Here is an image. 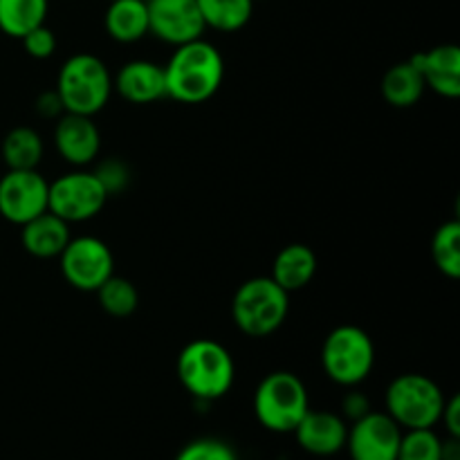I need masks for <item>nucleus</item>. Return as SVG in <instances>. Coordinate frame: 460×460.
<instances>
[{
	"instance_id": "1",
	"label": "nucleus",
	"mask_w": 460,
	"mask_h": 460,
	"mask_svg": "<svg viewBox=\"0 0 460 460\" xmlns=\"http://www.w3.org/2000/svg\"><path fill=\"white\" fill-rule=\"evenodd\" d=\"M164 76L166 97L180 103H205L223 85L225 58L209 40H189L173 49Z\"/></svg>"
},
{
	"instance_id": "2",
	"label": "nucleus",
	"mask_w": 460,
	"mask_h": 460,
	"mask_svg": "<svg viewBox=\"0 0 460 460\" xmlns=\"http://www.w3.org/2000/svg\"><path fill=\"white\" fill-rule=\"evenodd\" d=\"M180 385L191 398L200 402H214L232 391L236 380V364L232 353L220 341L193 340L180 350L175 362Z\"/></svg>"
},
{
	"instance_id": "3",
	"label": "nucleus",
	"mask_w": 460,
	"mask_h": 460,
	"mask_svg": "<svg viewBox=\"0 0 460 460\" xmlns=\"http://www.w3.org/2000/svg\"><path fill=\"white\" fill-rule=\"evenodd\" d=\"M57 94L63 111L94 117L112 94V76L106 63L88 52L72 54L57 76Z\"/></svg>"
},
{
	"instance_id": "4",
	"label": "nucleus",
	"mask_w": 460,
	"mask_h": 460,
	"mask_svg": "<svg viewBox=\"0 0 460 460\" xmlns=\"http://www.w3.org/2000/svg\"><path fill=\"white\" fill-rule=\"evenodd\" d=\"M254 416L272 434H292L310 409L304 380L290 371H274L259 382L254 391Z\"/></svg>"
},
{
	"instance_id": "5",
	"label": "nucleus",
	"mask_w": 460,
	"mask_h": 460,
	"mask_svg": "<svg viewBox=\"0 0 460 460\" xmlns=\"http://www.w3.org/2000/svg\"><path fill=\"white\" fill-rule=\"evenodd\" d=\"M290 310V292L272 277H254L241 283L232 299V317L247 337H268L283 326Z\"/></svg>"
},
{
	"instance_id": "6",
	"label": "nucleus",
	"mask_w": 460,
	"mask_h": 460,
	"mask_svg": "<svg viewBox=\"0 0 460 460\" xmlns=\"http://www.w3.org/2000/svg\"><path fill=\"white\" fill-rule=\"evenodd\" d=\"M322 367L328 380L355 389L376 367V344L364 328L344 323L328 332L322 346Z\"/></svg>"
},
{
	"instance_id": "7",
	"label": "nucleus",
	"mask_w": 460,
	"mask_h": 460,
	"mask_svg": "<svg viewBox=\"0 0 460 460\" xmlns=\"http://www.w3.org/2000/svg\"><path fill=\"white\" fill-rule=\"evenodd\" d=\"M445 394L431 377L422 373H404L386 386V413L407 429H434L440 422Z\"/></svg>"
},
{
	"instance_id": "8",
	"label": "nucleus",
	"mask_w": 460,
	"mask_h": 460,
	"mask_svg": "<svg viewBox=\"0 0 460 460\" xmlns=\"http://www.w3.org/2000/svg\"><path fill=\"white\" fill-rule=\"evenodd\" d=\"M108 202L106 189L93 171H72L49 182L48 211L72 223H85L102 214Z\"/></svg>"
},
{
	"instance_id": "9",
	"label": "nucleus",
	"mask_w": 460,
	"mask_h": 460,
	"mask_svg": "<svg viewBox=\"0 0 460 460\" xmlns=\"http://www.w3.org/2000/svg\"><path fill=\"white\" fill-rule=\"evenodd\" d=\"M58 263L63 279L81 292H97L115 274V256L97 236L70 238Z\"/></svg>"
},
{
	"instance_id": "10",
	"label": "nucleus",
	"mask_w": 460,
	"mask_h": 460,
	"mask_svg": "<svg viewBox=\"0 0 460 460\" xmlns=\"http://www.w3.org/2000/svg\"><path fill=\"white\" fill-rule=\"evenodd\" d=\"M48 193L49 182L36 169H7L0 178V216L21 227L48 211Z\"/></svg>"
},
{
	"instance_id": "11",
	"label": "nucleus",
	"mask_w": 460,
	"mask_h": 460,
	"mask_svg": "<svg viewBox=\"0 0 460 460\" xmlns=\"http://www.w3.org/2000/svg\"><path fill=\"white\" fill-rule=\"evenodd\" d=\"M402 427L386 411H368L350 422L346 452L350 460H395L398 458Z\"/></svg>"
},
{
	"instance_id": "12",
	"label": "nucleus",
	"mask_w": 460,
	"mask_h": 460,
	"mask_svg": "<svg viewBox=\"0 0 460 460\" xmlns=\"http://www.w3.org/2000/svg\"><path fill=\"white\" fill-rule=\"evenodd\" d=\"M148 34L173 48L202 39L205 21L196 0H146Z\"/></svg>"
},
{
	"instance_id": "13",
	"label": "nucleus",
	"mask_w": 460,
	"mask_h": 460,
	"mask_svg": "<svg viewBox=\"0 0 460 460\" xmlns=\"http://www.w3.org/2000/svg\"><path fill=\"white\" fill-rule=\"evenodd\" d=\"M54 148L72 166L93 164L102 151V133L93 117L63 112L54 126Z\"/></svg>"
},
{
	"instance_id": "14",
	"label": "nucleus",
	"mask_w": 460,
	"mask_h": 460,
	"mask_svg": "<svg viewBox=\"0 0 460 460\" xmlns=\"http://www.w3.org/2000/svg\"><path fill=\"white\" fill-rule=\"evenodd\" d=\"M304 452L310 456L328 458L340 454L346 447V436H349V425L341 416L332 411H322V409H308L296 429L292 431Z\"/></svg>"
},
{
	"instance_id": "15",
	"label": "nucleus",
	"mask_w": 460,
	"mask_h": 460,
	"mask_svg": "<svg viewBox=\"0 0 460 460\" xmlns=\"http://www.w3.org/2000/svg\"><path fill=\"white\" fill-rule=\"evenodd\" d=\"M112 90H117L119 97L128 103H139V106L160 102L166 97L164 66L146 58L124 63L112 79Z\"/></svg>"
},
{
	"instance_id": "16",
	"label": "nucleus",
	"mask_w": 460,
	"mask_h": 460,
	"mask_svg": "<svg viewBox=\"0 0 460 460\" xmlns=\"http://www.w3.org/2000/svg\"><path fill=\"white\" fill-rule=\"evenodd\" d=\"M409 61L420 72L425 85L445 99H456L460 94V49L458 45L445 43L416 52Z\"/></svg>"
},
{
	"instance_id": "17",
	"label": "nucleus",
	"mask_w": 460,
	"mask_h": 460,
	"mask_svg": "<svg viewBox=\"0 0 460 460\" xmlns=\"http://www.w3.org/2000/svg\"><path fill=\"white\" fill-rule=\"evenodd\" d=\"M70 225L52 211L36 216L30 223L21 225V245L27 254L36 259H58L70 243Z\"/></svg>"
},
{
	"instance_id": "18",
	"label": "nucleus",
	"mask_w": 460,
	"mask_h": 460,
	"mask_svg": "<svg viewBox=\"0 0 460 460\" xmlns=\"http://www.w3.org/2000/svg\"><path fill=\"white\" fill-rule=\"evenodd\" d=\"M317 265L319 261L313 247L304 245V243H290L274 256L270 277L286 292H296L304 290L313 281L317 274Z\"/></svg>"
},
{
	"instance_id": "19",
	"label": "nucleus",
	"mask_w": 460,
	"mask_h": 460,
	"mask_svg": "<svg viewBox=\"0 0 460 460\" xmlns=\"http://www.w3.org/2000/svg\"><path fill=\"white\" fill-rule=\"evenodd\" d=\"M103 25L117 43H137L148 34L146 0H111Z\"/></svg>"
},
{
	"instance_id": "20",
	"label": "nucleus",
	"mask_w": 460,
	"mask_h": 460,
	"mask_svg": "<svg viewBox=\"0 0 460 460\" xmlns=\"http://www.w3.org/2000/svg\"><path fill=\"white\" fill-rule=\"evenodd\" d=\"M427 85L420 72L411 61H402L391 66L385 72L380 84V93L385 102L394 108H411L425 94Z\"/></svg>"
},
{
	"instance_id": "21",
	"label": "nucleus",
	"mask_w": 460,
	"mask_h": 460,
	"mask_svg": "<svg viewBox=\"0 0 460 460\" xmlns=\"http://www.w3.org/2000/svg\"><path fill=\"white\" fill-rule=\"evenodd\" d=\"M3 162L7 169L12 171H30L39 169L40 160H43L45 144L39 130L30 128V126H16L9 130L3 139Z\"/></svg>"
},
{
	"instance_id": "22",
	"label": "nucleus",
	"mask_w": 460,
	"mask_h": 460,
	"mask_svg": "<svg viewBox=\"0 0 460 460\" xmlns=\"http://www.w3.org/2000/svg\"><path fill=\"white\" fill-rule=\"evenodd\" d=\"M49 0H0V31L21 40L27 31L43 25Z\"/></svg>"
},
{
	"instance_id": "23",
	"label": "nucleus",
	"mask_w": 460,
	"mask_h": 460,
	"mask_svg": "<svg viewBox=\"0 0 460 460\" xmlns=\"http://www.w3.org/2000/svg\"><path fill=\"white\" fill-rule=\"evenodd\" d=\"M205 27L216 31H238L250 22L254 0H196Z\"/></svg>"
},
{
	"instance_id": "24",
	"label": "nucleus",
	"mask_w": 460,
	"mask_h": 460,
	"mask_svg": "<svg viewBox=\"0 0 460 460\" xmlns=\"http://www.w3.org/2000/svg\"><path fill=\"white\" fill-rule=\"evenodd\" d=\"M431 259L440 274L456 281L460 277V223L447 220L431 238Z\"/></svg>"
},
{
	"instance_id": "25",
	"label": "nucleus",
	"mask_w": 460,
	"mask_h": 460,
	"mask_svg": "<svg viewBox=\"0 0 460 460\" xmlns=\"http://www.w3.org/2000/svg\"><path fill=\"white\" fill-rule=\"evenodd\" d=\"M99 305L106 314L115 319L130 317L139 305V292L126 277H117L112 274L106 283L97 290Z\"/></svg>"
},
{
	"instance_id": "26",
	"label": "nucleus",
	"mask_w": 460,
	"mask_h": 460,
	"mask_svg": "<svg viewBox=\"0 0 460 460\" xmlns=\"http://www.w3.org/2000/svg\"><path fill=\"white\" fill-rule=\"evenodd\" d=\"M443 438L434 429L402 431L398 458L395 460H440Z\"/></svg>"
},
{
	"instance_id": "27",
	"label": "nucleus",
	"mask_w": 460,
	"mask_h": 460,
	"mask_svg": "<svg viewBox=\"0 0 460 460\" xmlns=\"http://www.w3.org/2000/svg\"><path fill=\"white\" fill-rule=\"evenodd\" d=\"M173 460H238V454L220 438H196L184 445Z\"/></svg>"
},
{
	"instance_id": "28",
	"label": "nucleus",
	"mask_w": 460,
	"mask_h": 460,
	"mask_svg": "<svg viewBox=\"0 0 460 460\" xmlns=\"http://www.w3.org/2000/svg\"><path fill=\"white\" fill-rule=\"evenodd\" d=\"M97 175V180L102 182V187L106 189L108 198L117 196V193H124L130 184V169L126 166V162L117 160H103L102 164L97 166V171H93Z\"/></svg>"
},
{
	"instance_id": "29",
	"label": "nucleus",
	"mask_w": 460,
	"mask_h": 460,
	"mask_svg": "<svg viewBox=\"0 0 460 460\" xmlns=\"http://www.w3.org/2000/svg\"><path fill=\"white\" fill-rule=\"evenodd\" d=\"M22 48H25V52L30 54L31 58H39V61H43V58H49L54 52H57V36H54V31L49 30L48 25H39L34 27L31 31H27L25 36L21 39Z\"/></svg>"
},
{
	"instance_id": "30",
	"label": "nucleus",
	"mask_w": 460,
	"mask_h": 460,
	"mask_svg": "<svg viewBox=\"0 0 460 460\" xmlns=\"http://www.w3.org/2000/svg\"><path fill=\"white\" fill-rule=\"evenodd\" d=\"M368 411H373L371 409V402H368V398L364 394H359V391H349L344 398V402H341V413H344V420H359V418L367 416Z\"/></svg>"
},
{
	"instance_id": "31",
	"label": "nucleus",
	"mask_w": 460,
	"mask_h": 460,
	"mask_svg": "<svg viewBox=\"0 0 460 460\" xmlns=\"http://www.w3.org/2000/svg\"><path fill=\"white\" fill-rule=\"evenodd\" d=\"M440 422L445 425L449 438H460V398L452 395L445 400L443 413H440Z\"/></svg>"
},
{
	"instance_id": "32",
	"label": "nucleus",
	"mask_w": 460,
	"mask_h": 460,
	"mask_svg": "<svg viewBox=\"0 0 460 460\" xmlns=\"http://www.w3.org/2000/svg\"><path fill=\"white\" fill-rule=\"evenodd\" d=\"M36 112H39L40 117H48V119H58V117L63 115V103L61 99H58L57 90H52V93H43L39 99H36Z\"/></svg>"
},
{
	"instance_id": "33",
	"label": "nucleus",
	"mask_w": 460,
	"mask_h": 460,
	"mask_svg": "<svg viewBox=\"0 0 460 460\" xmlns=\"http://www.w3.org/2000/svg\"><path fill=\"white\" fill-rule=\"evenodd\" d=\"M440 460H460V438L443 440V452H440Z\"/></svg>"
}]
</instances>
